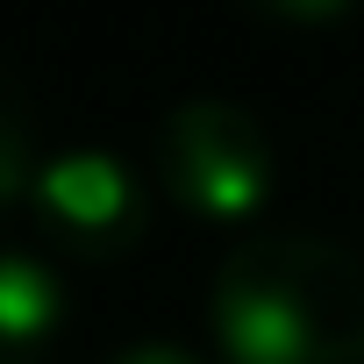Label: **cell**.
Here are the masks:
<instances>
[{
	"mask_svg": "<svg viewBox=\"0 0 364 364\" xmlns=\"http://www.w3.org/2000/svg\"><path fill=\"white\" fill-rule=\"evenodd\" d=\"M208 321L236 364H364V250L250 229L215 264Z\"/></svg>",
	"mask_w": 364,
	"mask_h": 364,
	"instance_id": "cell-1",
	"label": "cell"
},
{
	"mask_svg": "<svg viewBox=\"0 0 364 364\" xmlns=\"http://www.w3.org/2000/svg\"><path fill=\"white\" fill-rule=\"evenodd\" d=\"M150 171L178 208L236 222L272 193V136H264L257 107H243L229 93H186L157 114Z\"/></svg>",
	"mask_w": 364,
	"mask_h": 364,
	"instance_id": "cell-2",
	"label": "cell"
},
{
	"mask_svg": "<svg viewBox=\"0 0 364 364\" xmlns=\"http://www.w3.org/2000/svg\"><path fill=\"white\" fill-rule=\"evenodd\" d=\"M29 208L50 243L79 257H122L143 243V178L114 150H58L29 178Z\"/></svg>",
	"mask_w": 364,
	"mask_h": 364,
	"instance_id": "cell-3",
	"label": "cell"
},
{
	"mask_svg": "<svg viewBox=\"0 0 364 364\" xmlns=\"http://www.w3.org/2000/svg\"><path fill=\"white\" fill-rule=\"evenodd\" d=\"M65 321V286L43 257L0 250V364H36Z\"/></svg>",
	"mask_w": 364,
	"mask_h": 364,
	"instance_id": "cell-4",
	"label": "cell"
},
{
	"mask_svg": "<svg viewBox=\"0 0 364 364\" xmlns=\"http://www.w3.org/2000/svg\"><path fill=\"white\" fill-rule=\"evenodd\" d=\"M36 178V100L22 86V72L0 58V208Z\"/></svg>",
	"mask_w": 364,
	"mask_h": 364,
	"instance_id": "cell-5",
	"label": "cell"
},
{
	"mask_svg": "<svg viewBox=\"0 0 364 364\" xmlns=\"http://www.w3.org/2000/svg\"><path fill=\"white\" fill-rule=\"evenodd\" d=\"M107 364H215V357H200L193 343H178V336H136V343H122Z\"/></svg>",
	"mask_w": 364,
	"mask_h": 364,
	"instance_id": "cell-6",
	"label": "cell"
}]
</instances>
